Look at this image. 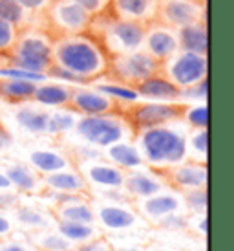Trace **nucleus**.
<instances>
[{
	"mask_svg": "<svg viewBox=\"0 0 234 251\" xmlns=\"http://www.w3.org/2000/svg\"><path fill=\"white\" fill-rule=\"evenodd\" d=\"M53 66L48 77L62 79L66 83L84 84L106 77L110 55L94 33L53 37Z\"/></svg>",
	"mask_w": 234,
	"mask_h": 251,
	"instance_id": "nucleus-1",
	"label": "nucleus"
},
{
	"mask_svg": "<svg viewBox=\"0 0 234 251\" xmlns=\"http://www.w3.org/2000/svg\"><path fill=\"white\" fill-rule=\"evenodd\" d=\"M187 128L181 121L134 134V143L146 167L165 171L187 160Z\"/></svg>",
	"mask_w": 234,
	"mask_h": 251,
	"instance_id": "nucleus-2",
	"label": "nucleus"
},
{
	"mask_svg": "<svg viewBox=\"0 0 234 251\" xmlns=\"http://www.w3.org/2000/svg\"><path fill=\"white\" fill-rule=\"evenodd\" d=\"M53 35L48 28H35L28 26L19 31L11 53L7 55V64L22 68V70L48 75L49 68L53 66Z\"/></svg>",
	"mask_w": 234,
	"mask_h": 251,
	"instance_id": "nucleus-3",
	"label": "nucleus"
},
{
	"mask_svg": "<svg viewBox=\"0 0 234 251\" xmlns=\"http://www.w3.org/2000/svg\"><path fill=\"white\" fill-rule=\"evenodd\" d=\"M73 132L84 145L103 151L117 141L134 138V130L128 125L123 112H112L101 116H79Z\"/></svg>",
	"mask_w": 234,
	"mask_h": 251,
	"instance_id": "nucleus-4",
	"label": "nucleus"
},
{
	"mask_svg": "<svg viewBox=\"0 0 234 251\" xmlns=\"http://www.w3.org/2000/svg\"><path fill=\"white\" fill-rule=\"evenodd\" d=\"M187 103L172 101V103H163V101H138L134 105L126 106L123 116L126 118L128 125L132 126L134 134L139 130L154 128V126L170 125L181 121L183 110Z\"/></svg>",
	"mask_w": 234,
	"mask_h": 251,
	"instance_id": "nucleus-5",
	"label": "nucleus"
},
{
	"mask_svg": "<svg viewBox=\"0 0 234 251\" xmlns=\"http://www.w3.org/2000/svg\"><path fill=\"white\" fill-rule=\"evenodd\" d=\"M44 17L53 37L88 33L94 22V17L77 0H53Z\"/></svg>",
	"mask_w": 234,
	"mask_h": 251,
	"instance_id": "nucleus-6",
	"label": "nucleus"
},
{
	"mask_svg": "<svg viewBox=\"0 0 234 251\" xmlns=\"http://www.w3.org/2000/svg\"><path fill=\"white\" fill-rule=\"evenodd\" d=\"M145 24H138V22L123 21V19H116V17H108V21L104 22L103 31L101 33H94V35L101 41L104 50L108 51V55H124V53H132L143 48V39H145Z\"/></svg>",
	"mask_w": 234,
	"mask_h": 251,
	"instance_id": "nucleus-7",
	"label": "nucleus"
},
{
	"mask_svg": "<svg viewBox=\"0 0 234 251\" xmlns=\"http://www.w3.org/2000/svg\"><path fill=\"white\" fill-rule=\"evenodd\" d=\"M159 70H161V64L156 59H152L145 50H138L132 53L110 57L106 77L136 88L138 84H141L154 74H158Z\"/></svg>",
	"mask_w": 234,
	"mask_h": 251,
	"instance_id": "nucleus-8",
	"label": "nucleus"
},
{
	"mask_svg": "<svg viewBox=\"0 0 234 251\" xmlns=\"http://www.w3.org/2000/svg\"><path fill=\"white\" fill-rule=\"evenodd\" d=\"M161 74L170 83L176 84L179 90H185L205 81L209 74V61L207 55L178 50L170 59H166L161 64Z\"/></svg>",
	"mask_w": 234,
	"mask_h": 251,
	"instance_id": "nucleus-9",
	"label": "nucleus"
},
{
	"mask_svg": "<svg viewBox=\"0 0 234 251\" xmlns=\"http://www.w3.org/2000/svg\"><path fill=\"white\" fill-rule=\"evenodd\" d=\"M156 21L168 28L179 29L205 21V6L200 0H159Z\"/></svg>",
	"mask_w": 234,
	"mask_h": 251,
	"instance_id": "nucleus-10",
	"label": "nucleus"
},
{
	"mask_svg": "<svg viewBox=\"0 0 234 251\" xmlns=\"http://www.w3.org/2000/svg\"><path fill=\"white\" fill-rule=\"evenodd\" d=\"M161 175L165 178L168 189H174L178 193H187L192 189H203L207 187L209 181V171H207V163L200 161L185 160L161 171Z\"/></svg>",
	"mask_w": 234,
	"mask_h": 251,
	"instance_id": "nucleus-11",
	"label": "nucleus"
},
{
	"mask_svg": "<svg viewBox=\"0 0 234 251\" xmlns=\"http://www.w3.org/2000/svg\"><path fill=\"white\" fill-rule=\"evenodd\" d=\"M77 169L84 176L88 187L99 189L103 193L104 191H119V189H123L126 173L121 171L119 167H116V165H112L110 161H106L104 158L77 163Z\"/></svg>",
	"mask_w": 234,
	"mask_h": 251,
	"instance_id": "nucleus-12",
	"label": "nucleus"
},
{
	"mask_svg": "<svg viewBox=\"0 0 234 251\" xmlns=\"http://www.w3.org/2000/svg\"><path fill=\"white\" fill-rule=\"evenodd\" d=\"M141 50H145L152 59H156L159 64H163L166 59H170L179 50L178 31L158 21L152 22L145 29V39H143V48Z\"/></svg>",
	"mask_w": 234,
	"mask_h": 251,
	"instance_id": "nucleus-13",
	"label": "nucleus"
},
{
	"mask_svg": "<svg viewBox=\"0 0 234 251\" xmlns=\"http://www.w3.org/2000/svg\"><path fill=\"white\" fill-rule=\"evenodd\" d=\"M68 108L75 112L77 116H101V114H112L121 112V108L112 101L103 92L86 86H73L71 98H70Z\"/></svg>",
	"mask_w": 234,
	"mask_h": 251,
	"instance_id": "nucleus-14",
	"label": "nucleus"
},
{
	"mask_svg": "<svg viewBox=\"0 0 234 251\" xmlns=\"http://www.w3.org/2000/svg\"><path fill=\"white\" fill-rule=\"evenodd\" d=\"M95 211V222L101 224V227L108 231H128L134 229L139 222V213L128 202H108L104 200L97 207Z\"/></svg>",
	"mask_w": 234,
	"mask_h": 251,
	"instance_id": "nucleus-15",
	"label": "nucleus"
},
{
	"mask_svg": "<svg viewBox=\"0 0 234 251\" xmlns=\"http://www.w3.org/2000/svg\"><path fill=\"white\" fill-rule=\"evenodd\" d=\"M168 189L163 175L150 167H141L136 171H130L124 175L123 191L128 195V198H136V200H143L152 195H158L161 191Z\"/></svg>",
	"mask_w": 234,
	"mask_h": 251,
	"instance_id": "nucleus-16",
	"label": "nucleus"
},
{
	"mask_svg": "<svg viewBox=\"0 0 234 251\" xmlns=\"http://www.w3.org/2000/svg\"><path fill=\"white\" fill-rule=\"evenodd\" d=\"M183 209V200H181V193L178 191H170L165 189L158 195H152L148 198L138 200V213L139 216H145L150 222H159L161 218L172 215L176 211Z\"/></svg>",
	"mask_w": 234,
	"mask_h": 251,
	"instance_id": "nucleus-17",
	"label": "nucleus"
},
{
	"mask_svg": "<svg viewBox=\"0 0 234 251\" xmlns=\"http://www.w3.org/2000/svg\"><path fill=\"white\" fill-rule=\"evenodd\" d=\"M158 7L159 0H110L108 11L116 19L148 26L158 19Z\"/></svg>",
	"mask_w": 234,
	"mask_h": 251,
	"instance_id": "nucleus-18",
	"label": "nucleus"
},
{
	"mask_svg": "<svg viewBox=\"0 0 234 251\" xmlns=\"http://www.w3.org/2000/svg\"><path fill=\"white\" fill-rule=\"evenodd\" d=\"M42 187L51 195H86L90 191L77 165L42 176Z\"/></svg>",
	"mask_w": 234,
	"mask_h": 251,
	"instance_id": "nucleus-19",
	"label": "nucleus"
},
{
	"mask_svg": "<svg viewBox=\"0 0 234 251\" xmlns=\"http://www.w3.org/2000/svg\"><path fill=\"white\" fill-rule=\"evenodd\" d=\"M13 119L15 125L19 126L22 132L31 134V136L49 134V112L33 101L15 105Z\"/></svg>",
	"mask_w": 234,
	"mask_h": 251,
	"instance_id": "nucleus-20",
	"label": "nucleus"
},
{
	"mask_svg": "<svg viewBox=\"0 0 234 251\" xmlns=\"http://www.w3.org/2000/svg\"><path fill=\"white\" fill-rule=\"evenodd\" d=\"M28 165L33 171H37L41 176L51 175L62 169H68L73 165L71 156H68L66 152H62L59 149H33L28 152Z\"/></svg>",
	"mask_w": 234,
	"mask_h": 251,
	"instance_id": "nucleus-21",
	"label": "nucleus"
},
{
	"mask_svg": "<svg viewBox=\"0 0 234 251\" xmlns=\"http://www.w3.org/2000/svg\"><path fill=\"white\" fill-rule=\"evenodd\" d=\"M4 175L7 176V180L11 183V187L17 193H24V195H37L42 193V176L29 167L28 163H21V161H13L7 163L6 167L2 169Z\"/></svg>",
	"mask_w": 234,
	"mask_h": 251,
	"instance_id": "nucleus-22",
	"label": "nucleus"
},
{
	"mask_svg": "<svg viewBox=\"0 0 234 251\" xmlns=\"http://www.w3.org/2000/svg\"><path fill=\"white\" fill-rule=\"evenodd\" d=\"M103 158L106 161H110L112 165H116L121 171H124V173H130V171L145 167V161L141 158L139 149L130 140L117 141L114 145L103 149Z\"/></svg>",
	"mask_w": 234,
	"mask_h": 251,
	"instance_id": "nucleus-23",
	"label": "nucleus"
},
{
	"mask_svg": "<svg viewBox=\"0 0 234 251\" xmlns=\"http://www.w3.org/2000/svg\"><path fill=\"white\" fill-rule=\"evenodd\" d=\"M139 98L146 99V101H163V103H172V101H179V88L174 83H170L166 79L161 70L158 74H154L152 77L145 79L141 84L136 86Z\"/></svg>",
	"mask_w": 234,
	"mask_h": 251,
	"instance_id": "nucleus-24",
	"label": "nucleus"
},
{
	"mask_svg": "<svg viewBox=\"0 0 234 251\" xmlns=\"http://www.w3.org/2000/svg\"><path fill=\"white\" fill-rule=\"evenodd\" d=\"M73 86L66 83H39L31 101L44 108H68Z\"/></svg>",
	"mask_w": 234,
	"mask_h": 251,
	"instance_id": "nucleus-25",
	"label": "nucleus"
},
{
	"mask_svg": "<svg viewBox=\"0 0 234 251\" xmlns=\"http://www.w3.org/2000/svg\"><path fill=\"white\" fill-rule=\"evenodd\" d=\"M176 31H178L179 50H183V51H192V53H200V55H207L209 35H207L205 21L183 26V28L176 29Z\"/></svg>",
	"mask_w": 234,
	"mask_h": 251,
	"instance_id": "nucleus-26",
	"label": "nucleus"
},
{
	"mask_svg": "<svg viewBox=\"0 0 234 251\" xmlns=\"http://www.w3.org/2000/svg\"><path fill=\"white\" fill-rule=\"evenodd\" d=\"M35 88H37V83H31V81L0 77V99L11 105H22L31 101Z\"/></svg>",
	"mask_w": 234,
	"mask_h": 251,
	"instance_id": "nucleus-27",
	"label": "nucleus"
},
{
	"mask_svg": "<svg viewBox=\"0 0 234 251\" xmlns=\"http://www.w3.org/2000/svg\"><path fill=\"white\" fill-rule=\"evenodd\" d=\"M15 220L28 231H44L49 229V226L53 224V216L35 205H17Z\"/></svg>",
	"mask_w": 234,
	"mask_h": 251,
	"instance_id": "nucleus-28",
	"label": "nucleus"
},
{
	"mask_svg": "<svg viewBox=\"0 0 234 251\" xmlns=\"http://www.w3.org/2000/svg\"><path fill=\"white\" fill-rule=\"evenodd\" d=\"M57 231L68 240L70 244L81 246L92 238L99 237L95 224H81V222H68V220H57Z\"/></svg>",
	"mask_w": 234,
	"mask_h": 251,
	"instance_id": "nucleus-29",
	"label": "nucleus"
},
{
	"mask_svg": "<svg viewBox=\"0 0 234 251\" xmlns=\"http://www.w3.org/2000/svg\"><path fill=\"white\" fill-rule=\"evenodd\" d=\"M95 88L99 92H103L104 96H108L119 108H121V106L126 108V106L134 105V103H138L139 99H141L139 98L138 90H136L134 86H126V84L112 81V79L110 81H104V83H97Z\"/></svg>",
	"mask_w": 234,
	"mask_h": 251,
	"instance_id": "nucleus-30",
	"label": "nucleus"
},
{
	"mask_svg": "<svg viewBox=\"0 0 234 251\" xmlns=\"http://www.w3.org/2000/svg\"><path fill=\"white\" fill-rule=\"evenodd\" d=\"M209 156V130L207 128H188L187 132V160L207 163Z\"/></svg>",
	"mask_w": 234,
	"mask_h": 251,
	"instance_id": "nucleus-31",
	"label": "nucleus"
},
{
	"mask_svg": "<svg viewBox=\"0 0 234 251\" xmlns=\"http://www.w3.org/2000/svg\"><path fill=\"white\" fill-rule=\"evenodd\" d=\"M31 244L39 251H68L73 248L59 231H49V229L37 231L33 240H31Z\"/></svg>",
	"mask_w": 234,
	"mask_h": 251,
	"instance_id": "nucleus-32",
	"label": "nucleus"
},
{
	"mask_svg": "<svg viewBox=\"0 0 234 251\" xmlns=\"http://www.w3.org/2000/svg\"><path fill=\"white\" fill-rule=\"evenodd\" d=\"M29 17L31 15L26 13L17 0H0V19H4L6 22L13 24L19 31L31 26L29 24Z\"/></svg>",
	"mask_w": 234,
	"mask_h": 251,
	"instance_id": "nucleus-33",
	"label": "nucleus"
},
{
	"mask_svg": "<svg viewBox=\"0 0 234 251\" xmlns=\"http://www.w3.org/2000/svg\"><path fill=\"white\" fill-rule=\"evenodd\" d=\"M77 118L79 116L70 108H57L55 112H49V136H62V134L73 132Z\"/></svg>",
	"mask_w": 234,
	"mask_h": 251,
	"instance_id": "nucleus-34",
	"label": "nucleus"
},
{
	"mask_svg": "<svg viewBox=\"0 0 234 251\" xmlns=\"http://www.w3.org/2000/svg\"><path fill=\"white\" fill-rule=\"evenodd\" d=\"M181 123L187 128H207L209 126V106L207 103H196L190 105L187 103L183 116H181Z\"/></svg>",
	"mask_w": 234,
	"mask_h": 251,
	"instance_id": "nucleus-35",
	"label": "nucleus"
},
{
	"mask_svg": "<svg viewBox=\"0 0 234 251\" xmlns=\"http://www.w3.org/2000/svg\"><path fill=\"white\" fill-rule=\"evenodd\" d=\"M181 200H183V205L188 209V213H192V215H207V207H209L207 187L192 189V191L181 193Z\"/></svg>",
	"mask_w": 234,
	"mask_h": 251,
	"instance_id": "nucleus-36",
	"label": "nucleus"
},
{
	"mask_svg": "<svg viewBox=\"0 0 234 251\" xmlns=\"http://www.w3.org/2000/svg\"><path fill=\"white\" fill-rule=\"evenodd\" d=\"M17 37H19V29L15 28L13 24L0 19V55L7 59L17 42Z\"/></svg>",
	"mask_w": 234,
	"mask_h": 251,
	"instance_id": "nucleus-37",
	"label": "nucleus"
},
{
	"mask_svg": "<svg viewBox=\"0 0 234 251\" xmlns=\"http://www.w3.org/2000/svg\"><path fill=\"white\" fill-rule=\"evenodd\" d=\"M156 224H158L161 229H166V231H185L188 229V215L181 213V211H176L172 215L161 218Z\"/></svg>",
	"mask_w": 234,
	"mask_h": 251,
	"instance_id": "nucleus-38",
	"label": "nucleus"
},
{
	"mask_svg": "<svg viewBox=\"0 0 234 251\" xmlns=\"http://www.w3.org/2000/svg\"><path fill=\"white\" fill-rule=\"evenodd\" d=\"M21 7L29 15H44L53 0H17Z\"/></svg>",
	"mask_w": 234,
	"mask_h": 251,
	"instance_id": "nucleus-39",
	"label": "nucleus"
},
{
	"mask_svg": "<svg viewBox=\"0 0 234 251\" xmlns=\"http://www.w3.org/2000/svg\"><path fill=\"white\" fill-rule=\"evenodd\" d=\"M77 2H79L94 19L99 17V15L108 13V6H110V0H77Z\"/></svg>",
	"mask_w": 234,
	"mask_h": 251,
	"instance_id": "nucleus-40",
	"label": "nucleus"
},
{
	"mask_svg": "<svg viewBox=\"0 0 234 251\" xmlns=\"http://www.w3.org/2000/svg\"><path fill=\"white\" fill-rule=\"evenodd\" d=\"M75 251H114V248L103 235H99V237L92 238L84 244L75 246Z\"/></svg>",
	"mask_w": 234,
	"mask_h": 251,
	"instance_id": "nucleus-41",
	"label": "nucleus"
},
{
	"mask_svg": "<svg viewBox=\"0 0 234 251\" xmlns=\"http://www.w3.org/2000/svg\"><path fill=\"white\" fill-rule=\"evenodd\" d=\"M0 251H33V244L24 238H6L0 242Z\"/></svg>",
	"mask_w": 234,
	"mask_h": 251,
	"instance_id": "nucleus-42",
	"label": "nucleus"
},
{
	"mask_svg": "<svg viewBox=\"0 0 234 251\" xmlns=\"http://www.w3.org/2000/svg\"><path fill=\"white\" fill-rule=\"evenodd\" d=\"M19 205V193L15 189L0 193V209H15Z\"/></svg>",
	"mask_w": 234,
	"mask_h": 251,
	"instance_id": "nucleus-43",
	"label": "nucleus"
},
{
	"mask_svg": "<svg viewBox=\"0 0 234 251\" xmlns=\"http://www.w3.org/2000/svg\"><path fill=\"white\" fill-rule=\"evenodd\" d=\"M190 224H194V227H196V231L200 233L201 237L207 238V233H209V218H207V215L188 216V226H190Z\"/></svg>",
	"mask_w": 234,
	"mask_h": 251,
	"instance_id": "nucleus-44",
	"label": "nucleus"
},
{
	"mask_svg": "<svg viewBox=\"0 0 234 251\" xmlns=\"http://www.w3.org/2000/svg\"><path fill=\"white\" fill-rule=\"evenodd\" d=\"M13 233V224L4 213H0V238H6Z\"/></svg>",
	"mask_w": 234,
	"mask_h": 251,
	"instance_id": "nucleus-45",
	"label": "nucleus"
},
{
	"mask_svg": "<svg viewBox=\"0 0 234 251\" xmlns=\"http://www.w3.org/2000/svg\"><path fill=\"white\" fill-rule=\"evenodd\" d=\"M11 187V183H9V180H7V176L4 175V171H0V193L2 191H9Z\"/></svg>",
	"mask_w": 234,
	"mask_h": 251,
	"instance_id": "nucleus-46",
	"label": "nucleus"
},
{
	"mask_svg": "<svg viewBox=\"0 0 234 251\" xmlns=\"http://www.w3.org/2000/svg\"><path fill=\"white\" fill-rule=\"evenodd\" d=\"M9 143H11V138H9V134L4 132V130L0 128V149H6Z\"/></svg>",
	"mask_w": 234,
	"mask_h": 251,
	"instance_id": "nucleus-47",
	"label": "nucleus"
},
{
	"mask_svg": "<svg viewBox=\"0 0 234 251\" xmlns=\"http://www.w3.org/2000/svg\"><path fill=\"white\" fill-rule=\"evenodd\" d=\"M114 251H143L141 248H121V250H114Z\"/></svg>",
	"mask_w": 234,
	"mask_h": 251,
	"instance_id": "nucleus-48",
	"label": "nucleus"
},
{
	"mask_svg": "<svg viewBox=\"0 0 234 251\" xmlns=\"http://www.w3.org/2000/svg\"><path fill=\"white\" fill-rule=\"evenodd\" d=\"M6 64H7V59H6V57L0 55V66H6Z\"/></svg>",
	"mask_w": 234,
	"mask_h": 251,
	"instance_id": "nucleus-49",
	"label": "nucleus"
},
{
	"mask_svg": "<svg viewBox=\"0 0 234 251\" xmlns=\"http://www.w3.org/2000/svg\"><path fill=\"white\" fill-rule=\"evenodd\" d=\"M148 251H172V250H166V248H152Z\"/></svg>",
	"mask_w": 234,
	"mask_h": 251,
	"instance_id": "nucleus-50",
	"label": "nucleus"
},
{
	"mask_svg": "<svg viewBox=\"0 0 234 251\" xmlns=\"http://www.w3.org/2000/svg\"><path fill=\"white\" fill-rule=\"evenodd\" d=\"M68 251H75V248H71V250H68Z\"/></svg>",
	"mask_w": 234,
	"mask_h": 251,
	"instance_id": "nucleus-51",
	"label": "nucleus"
}]
</instances>
